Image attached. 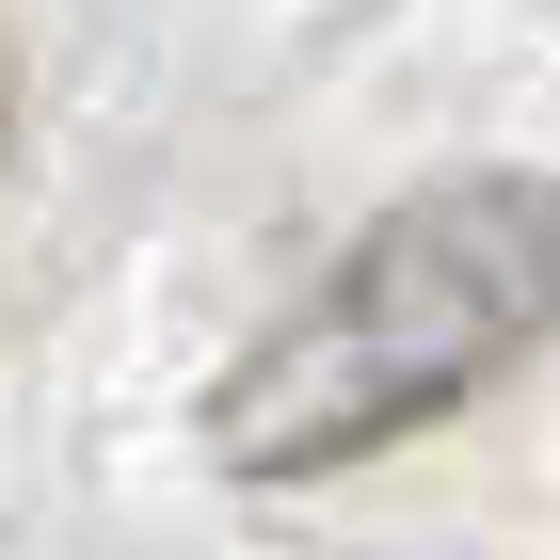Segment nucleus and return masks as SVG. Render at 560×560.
Returning a JSON list of instances; mask_svg holds the SVG:
<instances>
[{
  "mask_svg": "<svg viewBox=\"0 0 560 560\" xmlns=\"http://www.w3.org/2000/svg\"><path fill=\"white\" fill-rule=\"evenodd\" d=\"M528 337H560V192L545 176H448L385 209L320 289L272 320L209 400V448L241 480H337L448 400H480Z\"/></svg>",
  "mask_w": 560,
  "mask_h": 560,
  "instance_id": "1",
  "label": "nucleus"
}]
</instances>
